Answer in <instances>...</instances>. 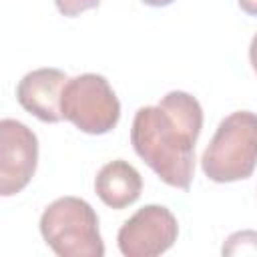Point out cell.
<instances>
[{"instance_id":"obj_1","label":"cell","mask_w":257,"mask_h":257,"mask_svg":"<svg viewBox=\"0 0 257 257\" xmlns=\"http://www.w3.org/2000/svg\"><path fill=\"white\" fill-rule=\"evenodd\" d=\"M201 128L203 108L199 100L185 90H171L157 104L141 106L135 112L131 143L165 185L189 191Z\"/></svg>"},{"instance_id":"obj_2","label":"cell","mask_w":257,"mask_h":257,"mask_svg":"<svg viewBox=\"0 0 257 257\" xmlns=\"http://www.w3.org/2000/svg\"><path fill=\"white\" fill-rule=\"evenodd\" d=\"M257 167V114L235 110L227 114L201 157V169L213 183L249 179Z\"/></svg>"},{"instance_id":"obj_3","label":"cell","mask_w":257,"mask_h":257,"mask_svg":"<svg viewBox=\"0 0 257 257\" xmlns=\"http://www.w3.org/2000/svg\"><path fill=\"white\" fill-rule=\"evenodd\" d=\"M40 235L58 257H102L98 215L80 197H60L40 215Z\"/></svg>"},{"instance_id":"obj_4","label":"cell","mask_w":257,"mask_h":257,"mask_svg":"<svg viewBox=\"0 0 257 257\" xmlns=\"http://www.w3.org/2000/svg\"><path fill=\"white\" fill-rule=\"evenodd\" d=\"M60 114L86 135H106L120 118V102L102 74L84 72L66 80Z\"/></svg>"},{"instance_id":"obj_5","label":"cell","mask_w":257,"mask_h":257,"mask_svg":"<svg viewBox=\"0 0 257 257\" xmlns=\"http://www.w3.org/2000/svg\"><path fill=\"white\" fill-rule=\"evenodd\" d=\"M177 235V217L167 207L145 205L122 223L116 243L124 257H157L175 245Z\"/></svg>"},{"instance_id":"obj_6","label":"cell","mask_w":257,"mask_h":257,"mask_svg":"<svg viewBox=\"0 0 257 257\" xmlns=\"http://www.w3.org/2000/svg\"><path fill=\"white\" fill-rule=\"evenodd\" d=\"M38 165V139L24 122L0 120V195L20 193L34 177Z\"/></svg>"},{"instance_id":"obj_7","label":"cell","mask_w":257,"mask_h":257,"mask_svg":"<svg viewBox=\"0 0 257 257\" xmlns=\"http://www.w3.org/2000/svg\"><path fill=\"white\" fill-rule=\"evenodd\" d=\"M66 74L60 68H36L26 72L16 86V100L20 106L40 118L42 122H58L60 114V94L66 84Z\"/></svg>"},{"instance_id":"obj_8","label":"cell","mask_w":257,"mask_h":257,"mask_svg":"<svg viewBox=\"0 0 257 257\" xmlns=\"http://www.w3.org/2000/svg\"><path fill=\"white\" fill-rule=\"evenodd\" d=\"M94 191L106 207L120 211L141 197L143 177L128 161L116 159L102 165L94 179Z\"/></svg>"},{"instance_id":"obj_9","label":"cell","mask_w":257,"mask_h":257,"mask_svg":"<svg viewBox=\"0 0 257 257\" xmlns=\"http://www.w3.org/2000/svg\"><path fill=\"white\" fill-rule=\"evenodd\" d=\"M221 253L231 257V255H257V231L251 229H243V231H235L231 233L223 247Z\"/></svg>"},{"instance_id":"obj_10","label":"cell","mask_w":257,"mask_h":257,"mask_svg":"<svg viewBox=\"0 0 257 257\" xmlns=\"http://www.w3.org/2000/svg\"><path fill=\"white\" fill-rule=\"evenodd\" d=\"M58 12L66 18H74L80 16L86 10H92L100 4V0H54Z\"/></svg>"},{"instance_id":"obj_11","label":"cell","mask_w":257,"mask_h":257,"mask_svg":"<svg viewBox=\"0 0 257 257\" xmlns=\"http://www.w3.org/2000/svg\"><path fill=\"white\" fill-rule=\"evenodd\" d=\"M237 4L245 14L257 16V0H237Z\"/></svg>"},{"instance_id":"obj_12","label":"cell","mask_w":257,"mask_h":257,"mask_svg":"<svg viewBox=\"0 0 257 257\" xmlns=\"http://www.w3.org/2000/svg\"><path fill=\"white\" fill-rule=\"evenodd\" d=\"M249 62H251L253 70L257 72V34L251 38V44H249Z\"/></svg>"},{"instance_id":"obj_13","label":"cell","mask_w":257,"mask_h":257,"mask_svg":"<svg viewBox=\"0 0 257 257\" xmlns=\"http://www.w3.org/2000/svg\"><path fill=\"white\" fill-rule=\"evenodd\" d=\"M143 4H147V6H153V8H163V6H169V4H173L175 0H141Z\"/></svg>"}]
</instances>
